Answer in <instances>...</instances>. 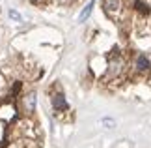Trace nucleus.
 <instances>
[{
	"mask_svg": "<svg viewBox=\"0 0 151 148\" xmlns=\"http://www.w3.org/2000/svg\"><path fill=\"white\" fill-rule=\"evenodd\" d=\"M93 6H95V0H90V4L86 6V8L82 9V13H80V17H78V21H86L90 17V13H91V9H93Z\"/></svg>",
	"mask_w": 151,
	"mask_h": 148,
	"instance_id": "5",
	"label": "nucleus"
},
{
	"mask_svg": "<svg viewBox=\"0 0 151 148\" xmlns=\"http://www.w3.org/2000/svg\"><path fill=\"white\" fill-rule=\"evenodd\" d=\"M136 69H138V71H147V69H149V58L144 56V55L138 56L136 58Z\"/></svg>",
	"mask_w": 151,
	"mask_h": 148,
	"instance_id": "4",
	"label": "nucleus"
},
{
	"mask_svg": "<svg viewBox=\"0 0 151 148\" xmlns=\"http://www.w3.org/2000/svg\"><path fill=\"white\" fill-rule=\"evenodd\" d=\"M34 2H37V0H34Z\"/></svg>",
	"mask_w": 151,
	"mask_h": 148,
	"instance_id": "11",
	"label": "nucleus"
},
{
	"mask_svg": "<svg viewBox=\"0 0 151 148\" xmlns=\"http://www.w3.org/2000/svg\"><path fill=\"white\" fill-rule=\"evenodd\" d=\"M13 116H15V107L11 103H6V105L0 107V120H4L6 124H8Z\"/></svg>",
	"mask_w": 151,
	"mask_h": 148,
	"instance_id": "2",
	"label": "nucleus"
},
{
	"mask_svg": "<svg viewBox=\"0 0 151 148\" xmlns=\"http://www.w3.org/2000/svg\"><path fill=\"white\" fill-rule=\"evenodd\" d=\"M103 124H106V128H114V120H110V118H104Z\"/></svg>",
	"mask_w": 151,
	"mask_h": 148,
	"instance_id": "10",
	"label": "nucleus"
},
{
	"mask_svg": "<svg viewBox=\"0 0 151 148\" xmlns=\"http://www.w3.org/2000/svg\"><path fill=\"white\" fill-rule=\"evenodd\" d=\"M9 17H11V19H15V21H21V15L17 13L15 9H11V11H9Z\"/></svg>",
	"mask_w": 151,
	"mask_h": 148,
	"instance_id": "9",
	"label": "nucleus"
},
{
	"mask_svg": "<svg viewBox=\"0 0 151 148\" xmlns=\"http://www.w3.org/2000/svg\"><path fill=\"white\" fill-rule=\"evenodd\" d=\"M24 107H26V111H34V107H36V94H28L26 96V99H24Z\"/></svg>",
	"mask_w": 151,
	"mask_h": 148,
	"instance_id": "6",
	"label": "nucleus"
},
{
	"mask_svg": "<svg viewBox=\"0 0 151 148\" xmlns=\"http://www.w3.org/2000/svg\"><path fill=\"white\" fill-rule=\"evenodd\" d=\"M4 139H6V122L0 120V148L4 146Z\"/></svg>",
	"mask_w": 151,
	"mask_h": 148,
	"instance_id": "8",
	"label": "nucleus"
},
{
	"mask_svg": "<svg viewBox=\"0 0 151 148\" xmlns=\"http://www.w3.org/2000/svg\"><path fill=\"white\" fill-rule=\"evenodd\" d=\"M52 105H54L56 111H65L67 101H65V98H63V94H54V96H52Z\"/></svg>",
	"mask_w": 151,
	"mask_h": 148,
	"instance_id": "3",
	"label": "nucleus"
},
{
	"mask_svg": "<svg viewBox=\"0 0 151 148\" xmlns=\"http://www.w3.org/2000/svg\"><path fill=\"white\" fill-rule=\"evenodd\" d=\"M121 9V2L119 0H104V11L110 15V17H116Z\"/></svg>",
	"mask_w": 151,
	"mask_h": 148,
	"instance_id": "1",
	"label": "nucleus"
},
{
	"mask_svg": "<svg viewBox=\"0 0 151 148\" xmlns=\"http://www.w3.org/2000/svg\"><path fill=\"white\" fill-rule=\"evenodd\" d=\"M134 4H136V9H138V11H142L144 15H147V13H149V8H147V4H144L142 0H134Z\"/></svg>",
	"mask_w": 151,
	"mask_h": 148,
	"instance_id": "7",
	"label": "nucleus"
}]
</instances>
